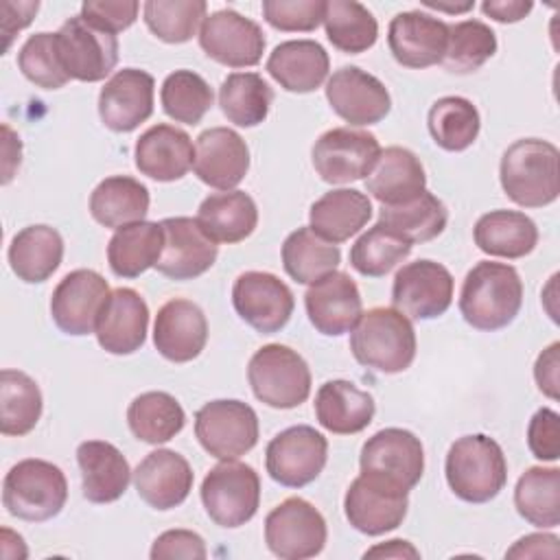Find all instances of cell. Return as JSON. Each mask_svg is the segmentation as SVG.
Segmentation results:
<instances>
[{"instance_id":"cell-1","label":"cell","mask_w":560,"mask_h":560,"mask_svg":"<svg viewBox=\"0 0 560 560\" xmlns=\"http://www.w3.org/2000/svg\"><path fill=\"white\" fill-rule=\"evenodd\" d=\"M523 304V280L508 262L481 260L464 278L459 313L468 326L492 332L512 324Z\"/></svg>"},{"instance_id":"cell-2","label":"cell","mask_w":560,"mask_h":560,"mask_svg":"<svg viewBox=\"0 0 560 560\" xmlns=\"http://www.w3.org/2000/svg\"><path fill=\"white\" fill-rule=\"evenodd\" d=\"M501 188L521 208H542L560 195V151L540 138L512 142L499 164Z\"/></svg>"},{"instance_id":"cell-3","label":"cell","mask_w":560,"mask_h":560,"mask_svg":"<svg viewBox=\"0 0 560 560\" xmlns=\"http://www.w3.org/2000/svg\"><path fill=\"white\" fill-rule=\"evenodd\" d=\"M416 330L394 306H374L361 313L350 330V352L363 368L381 374L405 372L416 359Z\"/></svg>"},{"instance_id":"cell-4","label":"cell","mask_w":560,"mask_h":560,"mask_svg":"<svg viewBox=\"0 0 560 560\" xmlns=\"http://www.w3.org/2000/svg\"><path fill=\"white\" fill-rule=\"evenodd\" d=\"M446 483L466 503H488L508 481V462L497 440L483 433L457 438L444 462Z\"/></svg>"},{"instance_id":"cell-5","label":"cell","mask_w":560,"mask_h":560,"mask_svg":"<svg viewBox=\"0 0 560 560\" xmlns=\"http://www.w3.org/2000/svg\"><path fill=\"white\" fill-rule=\"evenodd\" d=\"M68 501V481L59 466L46 459H22L4 475L2 503L15 518L44 523L55 518Z\"/></svg>"},{"instance_id":"cell-6","label":"cell","mask_w":560,"mask_h":560,"mask_svg":"<svg viewBox=\"0 0 560 560\" xmlns=\"http://www.w3.org/2000/svg\"><path fill=\"white\" fill-rule=\"evenodd\" d=\"M247 381L254 396L273 409H295L311 394L308 363L282 343H267L252 354Z\"/></svg>"},{"instance_id":"cell-7","label":"cell","mask_w":560,"mask_h":560,"mask_svg":"<svg viewBox=\"0 0 560 560\" xmlns=\"http://www.w3.org/2000/svg\"><path fill=\"white\" fill-rule=\"evenodd\" d=\"M201 503L210 521L234 529L249 523L260 505V477L243 462L223 459L201 481Z\"/></svg>"},{"instance_id":"cell-8","label":"cell","mask_w":560,"mask_h":560,"mask_svg":"<svg viewBox=\"0 0 560 560\" xmlns=\"http://www.w3.org/2000/svg\"><path fill=\"white\" fill-rule=\"evenodd\" d=\"M258 433V416L243 400H210L195 413V435L201 448L221 462L249 453Z\"/></svg>"},{"instance_id":"cell-9","label":"cell","mask_w":560,"mask_h":560,"mask_svg":"<svg viewBox=\"0 0 560 560\" xmlns=\"http://www.w3.org/2000/svg\"><path fill=\"white\" fill-rule=\"evenodd\" d=\"M328 538L322 512L302 497H289L265 518L267 549L280 560H306L322 553Z\"/></svg>"},{"instance_id":"cell-10","label":"cell","mask_w":560,"mask_h":560,"mask_svg":"<svg viewBox=\"0 0 560 560\" xmlns=\"http://www.w3.org/2000/svg\"><path fill=\"white\" fill-rule=\"evenodd\" d=\"M381 151L374 133L352 127H332L315 140L311 160L326 184H350L365 179L374 171Z\"/></svg>"},{"instance_id":"cell-11","label":"cell","mask_w":560,"mask_h":560,"mask_svg":"<svg viewBox=\"0 0 560 560\" xmlns=\"http://www.w3.org/2000/svg\"><path fill=\"white\" fill-rule=\"evenodd\" d=\"M328 459V440L308 424L273 435L265 448L269 477L284 488H304L319 477Z\"/></svg>"},{"instance_id":"cell-12","label":"cell","mask_w":560,"mask_h":560,"mask_svg":"<svg viewBox=\"0 0 560 560\" xmlns=\"http://www.w3.org/2000/svg\"><path fill=\"white\" fill-rule=\"evenodd\" d=\"M359 466L363 475L383 479L402 490L418 486L424 472V448L420 438L400 427L376 431L361 448Z\"/></svg>"},{"instance_id":"cell-13","label":"cell","mask_w":560,"mask_h":560,"mask_svg":"<svg viewBox=\"0 0 560 560\" xmlns=\"http://www.w3.org/2000/svg\"><path fill=\"white\" fill-rule=\"evenodd\" d=\"M455 280L451 271L435 260L422 258L402 265L392 284V304L409 319H435L453 302Z\"/></svg>"},{"instance_id":"cell-14","label":"cell","mask_w":560,"mask_h":560,"mask_svg":"<svg viewBox=\"0 0 560 560\" xmlns=\"http://www.w3.org/2000/svg\"><path fill=\"white\" fill-rule=\"evenodd\" d=\"M55 35L61 63L70 79L96 83L118 63L116 35L88 24L81 15L68 18Z\"/></svg>"},{"instance_id":"cell-15","label":"cell","mask_w":560,"mask_h":560,"mask_svg":"<svg viewBox=\"0 0 560 560\" xmlns=\"http://www.w3.org/2000/svg\"><path fill=\"white\" fill-rule=\"evenodd\" d=\"M407 490L363 472L348 486L343 497L348 523L365 536H381L400 527L407 516Z\"/></svg>"},{"instance_id":"cell-16","label":"cell","mask_w":560,"mask_h":560,"mask_svg":"<svg viewBox=\"0 0 560 560\" xmlns=\"http://www.w3.org/2000/svg\"><path fill=\"white\" fill-rule=\"evenodd\" d=\"M232 304L238 317L262 335L282 330L295 308L293 291L269 271H245L234 280Z\"/></svg>"},{"instance_id":"cell-17","label":"cell","mask_w":560,"mask_h":560,"mask_svg":"<svg viewBox=\"0 0 560 560\" xmlns=\"http://www.w3.org/2000/svg\"><path fill=\"white\" fill-rule=\"evenodd\" d=\"M265 44L262 28L232 9L206 15L199 28L201 50L212 61L228 68H252L260 63Z\"/></svg>"},{"instance_id":"cell-18","label":"cell","mask_w":560,"mask_h":560,"mask_svg":"<svg viewBox=\"0 0 560 560\" xmlns=\"http://www.w3.org/2000/svg\"><path fill=\"white\" fill-rule=\"evenodd\" d=\"M109 293L107 280L94 269H74L66 273L50 298L55 326L72 337L94 332Z\"/></svg>"},{"instance_id":"cell-19","label":"cell","mask_w":560,"mask_h":560,"mask_svg":"<svg viewBox=\"0 0 560 560\" xmlns=\"http://www.w3.org/2000/svg\"><path fill=\"white\" fill-rule=\"evenodd\" d=\"M326 101L339 118L354 127L376 125L392 109L385 83L359 66H341L328 77Z\"/></svg>"},{"instance_id":"cell-20","label":"cell","mask_w":560,"mask_h":560,"mask_svg":"<svg viewBox=\"0 0 560 560\" xmlns=\"http://www.w3.org/2000/svg\"><path fill=\"white\" fill-rule=\"evenodd\" d=\"M155 79L140 68L116 70L98 94L101 122L116 131L129 133L153 114Z\"/></svg>"},{"instance_id":"cell-21","label":"cell","mask_w":560,"mask_h":560,"mask_svg":"<svg viewBox=\"0 0 560 560\" xmlns=\"http://www.w3.org/2000/svg\"><path fill=\"white\" fill-rule=\"evenodd\" d=\"M164 247L155 269L171 280H192L206 273L219 254V245L192 217H166L160 221Z\"/></svg>"},{"instance_id":"cell-22","label":"cell","mask_w":560,"mask_h":560,"mask_svg":"<svg viewBox=\"0 0 560 560\" xmlns=\"http://www.w3.org/2000/svg\"><path fill=\"white\" fill-rule=\"evenodd\" d=\"M308 322L326 337H339L354 328L363 313L357 282L346 271H330L304 293Z\"/></svg>"},{"instance_id":"cell-23","label":"cell","mask_w":560,"mask_h":560,"mask_svg":"<svg viewBox=\"0 0 560 560\" xmlns=\"http://www.w3.org/2000/svg\"><path fill=\"white\" fill-rule=\"evenodd\" d=\"M448 44V24L424 13H396L387 28V46L394 59L413 70L442 63Z\"/></svg>"},{"instance_id":"cell-24","label":"cell","mask_w":560,"mask_h":560,"mask_svg":"<svg viewBox=\"0 0 560 560\" xmlns=\"http://www.w3.org/2000/svg\"><path fill=\"white\" fill-rule=\"evenodd\" d=\"M195 175L210 188L234 190L249 171V147L230 127H210L195 142Z\"/></svg>"},{"instance_id":"cell-25","label":"cell","mask_w":560,"mask_h":560,"mask_svg":"<svg viewBox=\"0 0 560 560\" xmlns=\"http://www.w3.org/2000/svg\"><path fill=\"white\" fill-rule=\"evenodd\" d=\"M192 481L195 472L188 459L171 448L151 451L133 470L138 497L162 512L182 505L192 490Z\"/></svg>"},{"instance_id":"cell-26","label":"cell","mask_w":560,"mask_h":560,"mask_svg":"<svg viewBox=\"0 0 560 560\" xmlns=\"http://www.w3.org/2000/svg\"><path fill=\"white\" fill-rule=\"evenodd\" d=\"M206 341L208 319L195 302L173 298L160 306L153 324V346L166 361L188 363L201 354Z\"/></svg>"},{"instance_id":"cell-27","label":"cell","mask_w":560,"mask_h":560,"mask_svg":"<svg viewBox=\"0 0 560 560\" xmlns=\"http://www.w3.org/2000/svg\"><path fill=\"white\" fill-rule=\"evenodd\" d=\"M149 328V306L144 298L129 287H118L109 293L98 322L96 341L109 354H133L144 346Z\"/></svg>"},{"instance_id":"cell-28","label":"cell","mask_w":560,"mask_h":560,"mask_svg":"<svg viewBox=\"0 0 560 560\" xmlns=\"http://www.w3.org/2000/svg\"><path fill=\"white\" fill-rule=\"evenodd\" d=\"M136 168L155 182L182 179L195 162V147L190 136L173 125H153L133 147Z\"/></svg>"},{"instance_id":"cell-29","label":"cell","mask_w":560,"mask_h":560,"mask_svg":"<svg viewBox=\"0 0 560 560\" xmlns=\"http://www.w3.org/2000/svg\"><path fill=\"white\" fill-rule=\"evenodd\" d=\"M81 490L90 503H114L129 486L131 468L127 457L105 440H88L77 446Z\"/></svg>"},{"instance_id":"cell-30","label":"cell","mask_w":560,"mask_h":560,"mask_svg":"<svg viewBox=\"0 0 560 560\" xmlns=\"http://www.w3.org/2000/svg\"><path fill=\"white\" fill-rule=\"evenodd\" d=\"M265 68L282 90L308 94L328 79L330 57L315 39H289L271 50Z\"/></svg>"},{"instance_id":"cell-31","label":"cell","mask_w":560,"mask_h":560,"mask_svg":"<svg viewBox=\"0 0 560 560\" xmlns=\"http://www.w3.org/2000/svg\"><path fill=\"white\" fill-rule=\"evenodd\" d=\"M365 186L381 206L409 203L427 190L424 166L413 151L405 147H387L381 151Z\"/></svg>"},{"instance_id":"cell-32","label":"cell","mask_w":560,"mask_h":560,"mask_svg":"<svg viewBox=\"0 0 560 560\" xmlns=\"http://www.w3.org/2000/svg\"><path fill=\"white\" fill-rule=\"evenodd\" d=\"M376 413V402L370 392L354 383L335 378L326 381L315 394V418L335 435H352L368 429Z\"/></svg>"},{"instance_id":"cell-33","label":"cell","mask_w":560,"mask_h":560,"mask_svg":"<svg viewBox=\"0 0 560 560\" xmlns=\"http://www.w3.org/2000/svg\"><path fill=\"white\" fill-rule=\"evenodd\" d=\"M372 201L357 188H335L313 201L308 228L328 243H343L359 234L372 219Z\"/></svg>"},{"instance_id":"cell-34","label":"cell","mask_w":560,"mask_h":560,"mask_svg":"<svg viewBox=\"0 0 560 560\" xmlns=\"http://www.w3.org/2000/svg\"><path fill=\"white\" fill-rule=\"evenodd\" d=\"M472 238L483 254L516 260L534 252L538 228L525 212L499 208L477 219Z\"/></svg>"},{"instance_id":"cell-35","label":"cell","mask_w":560,"mask_h":560,"mask_svg":"<svg viewBox=\"0 0 560 560\" xmlns=\"http://www.w3.org/2000/svg\"><path fill=\"white\" fill-rule=\"evenodd\" d=\"M197 221L214 243L232 245L254 234L258 208L245 190L212 192L199 203Z\"/></svg>"},{"instance_id":"cell-36","label":"cell","mask_w":560,"mask_h":560,"mask_svg":"<svg viewBox=\"0 0 560 560\" xmlns=\"http://www.w3.org/2000/svg\"><path fill=\"white\" fill-rule=\"evenodd\" d=\"M11 271L28 282L37 284L48 280L61 265L63 238L61 234L44 223L22 228L9 245L7 252Z\"/></svg>"},{"instance_id":"cell-37","label":"cell","mask_w":560,"mask_h":560,"mask_svg":"<svg viewBox=\"0 0 560 560\" xmlns=\"http://www.w3.org/2000/svg\"><path fill=\"white\" fill-rule=\"evenodd\" d=\"M149 188L129 175H112L96 184L90 195V214L103 228H122L144 221L149 212Z\"/></svg>"},{"instance_id":"cell-38","label":"cell","mask_w":560,"mask_h":560,"mask_svg":"<svg viewBox=\"0 0 560 560\" xmlns=\"http://www.w3.org/2000/svg\"><path fill=\"white\" fill-rule=\"evenodd\" d=\"M164 247V230L155 221L118 228L107 243V262L118 278H138L155 267Z\"/></svg>"},{"instance_id":"cell-39","label":"cell","mask_w":560,"mask_h":560,"mask_svg":"<svg viewBox=\"0 0 560 560\" xmlns=\"http://www.w3.org/2000/svg\"><path fill=\"white\" fill-rule=\"evenodd\" d=\"M127 424L140 442L164 444L184 429L186 413L168 392H144L129 402Z\"/></svg>"},{"instance_id":"cell-40","label":"cell","mask_w":560,"mask_h":560,"mask_svg":"<svg viewBox=\"0 0 560 560\" xmlns=\"http://www.w3.org/2000/svg\"><path fill=\"white\" fill-rule=\"evenodd\" d=\"M341 249L324 241L311 228L293 230L282 243V267L298 284H313L330 271H337Z\"/></svg>"},{"instance_id":"cell-41","label":"cell","mask_w":560,"mask_h":560,"mask_svg":"<svg viewBox=\"0 0 560 560\" xmlns=\"http://www.w3.org/2000/svg\"><path fill=\"white\" fill-rule=\"evenodd\" d=\"M44 398L39 385L20 370L0 372V433L22 438L42 418Z\"/></svg>"},{"instance_id":"cell-42","label":"cell","mask_w":560,"mask_h":560,"mask_svg":"<svg viewBox=\"0 0 560 560\" xmlns=\"http://www.w3.org/2000/svg\"><path fill=\"white\" fill-rule=\"evenodd\" d=\"M514 505L529 525L556 527L560 523V468H527L516 481Z\"/></svg>"},{"instance_id":"cell-43","label":"cell","mask_w":560,"mask_h":560,"mask_svg":"<svg viewBox=\"0 0 560 560\" xmlns=\"http://www.w3.org/2000/svg\"><path fill=\"white\" fill-rule=\"evenodd\" d=\"M273 103V90L258 72H232L219 88V107L236 127L260 125Z\"/></svg>"},{"instance_id":"cell-44","label":"cell","mask_w":560,"mask_h":560,"mask_svg":"<svg viewBox=\"0 0 560 560\" xmlns=\"http://www.w3.org/2000/svg\"><path fill=\"white\" fill-rule=\"evenodd\" d=\"M427 125L433 142L451 153L466 151L479 136L481 116L472 101L464 96H442L438 98L429 114Z\"/></svg>"},{"instance_id":"cell-45","label":"cell","mask_w":560,"mask_h":560,"mask_svg":"<svg viewBox=\"0 0 560 560\" xmlns=\"http://www.w3.org/2000/svg\"><path fill=\"white\" fill-rule=\"evenodd\" d=\"M324 28L328 42L346 52L359 55L372 48L378 39L376 18L354 0H328L324 11Z\"/></svg>"},{"instance_id":"cell-46","label":"cell","mask_w":560,"mask_h":560,"mask_svg":"<svg viewBox=\"0 0 560 560\" xmlns=\"http://www.w3.org/2000/svg\"><path fill=\"white\" fill-rule=\"evenodd\" d=\"M378 221L389 230H394L396 234H400L411 245H416V243L433 241L444 232L448 221V210L435 195L424 190L420 197H416L409 203L381 206Z\"/></svg>"},{"instance_id":"cell-47","label":"cell","mask_w":560,"mask_h":560,"mask_svg":"<svg viewBox=\"0 0 560 560\" xmlns=\"http://www.w3.org/2000/svg\"><path fill=\"white\" fill-rule=\"evenodd\" d=\"M411 247L409 241L378 221L350 247V265L361 276L381 278L398 267L411 254Z\"/></svg>"},{"instance_id":"cell-48","label":"cell","mask_w":560,"mask_h":560,"mask_svg":"<svg viewBox=\"0 0 560 560\" xmlns=\"http://www.w3.org/2000/svg\"><path fill=\"white\" fill-rule=\"evenodd\" d=\"M497 52V35L481 20L448 24V44L442 66L453 74L477 72Z\"/></svg>"},{"instance_id":"cell-49","label":"cell","mask_w":560,"mask_h":560,"mask_svg":"<svg viewBox=\"0 0 560 560\" xmlns=\"http://www.w3.org/2000/svg\"><path fill=\"white\" fill-rule=\"evenodd\" d=\"M160 101L164 114L175 122L199 125L210 112L214 94L201 74L192 70H175L164 79Z\"/></svg>"},{"instance_id":"cell-50","label":"cell","mask_w":560,"mask_h":560,"mask_svg":"<svg viewBox=\"0 0 560 560\" xmlns=\"http://www.w3.org/2000/svg\"><path fill=\"white\" fill-rule=\"evenodd\" d=\"M147 28L166 44H184L195 37L208 15L203 0H149L142 7Z\"/></svg>"},{"instance_id":"cell-51","label":"cell","mask_w":560,"mask_h":560,"mask_svg":"<svg viewBox=\"0 0 560 560\" xmlns=\"http://www.w3.org/2000/svg\"><path fill=\"white\" fill-rule=\"evenodd\" d=\"M18 68L31 83L44 90H59L70 81L59 57L55 33L44 31L31 35L18 52Z\"/></svg>"},{"instance_id":"cell-52","label":"cell","mask_w":560,"mask_h":560,"mask_svg":"<svg viewBox=\"0 0 560 560\" xmlns=\"http://www.w3.org/2000/svg\"><path fill=\"white\" fill-rule=\"evenodd\" d=\"M324 0H265L262 18L284 33H311L324 22Z\"/></svg>"},{"instance_id":"cell-53","label":"cell","mask_w":560,"mask_h":560,"mask_svg":"<svg viewBox=\"0 0 560 560\" xmlns=\"http://www.w3.org/2000/svg\"><path fill=\"white\" fill-rule=\"evenodd\" d=\"M138 11H140V4L136 0H118V2L90 0V2L81 4L79 15L88 24L116 35L136 22Z\"/></svg>"},{"instance_id":"cell-54","label":"cell","mask_w":560,"mask_h":560,"mask_svg":"<svg viewBox=\"0 0 560 560\" xmlns=\"http://www.w3.org/2000/svg\"><path fill=\"white\" fill-rule=\"evenodd\" d=\"M527 446L540 462L560 457V416L549 407H540L527 424Z\"/></svg>"},{"instance_id":"cell-55","label":"cell","mask_w":560,"mask_h":560,"mask_svg":"<svg viewBox=\"0 0 560 560\" xmlns=\"http://www.w3.org/2000/svg\"><path fill=\"white\" fill-rule=\"evenodd\" d=\"M149 556L153 560H166V558H190V560H203L208 556L206 542L197 532L190 529H166L162 532L153 545Z\"/></svg>"},{"instance_id":"cell-56","label":"cell","mask_w":560,"mask_h":560,"mask_svg":"<svg viewBox=\"0 0 560 560\" xmlns=\"http://www.w3.org/2000/svg\"><path fill=\"white\" fill-rule=\"evenodd\" d=\"M558 352H560V343L553 341L549 348H545L536 363H534V378H536V385L538 389L549 396L551 400H558V372H560V359H558Z\"/></svg>"},{"instance_id":"cell-57","label":"cell","mask_w":560,"mask_h":560,"mask_svg":"<svg viewBox=\"0 0 560 560\" xmlns=\"http://www.w3.org/2000/svg\"><path fill=\"white\" fill-rule=\"evenodd\" d=\"M558 542L556 534H527L505 551V558H558Z\"/></svg>"},{"instance_id":"cell-58","label":"cell","mask_w":560,"mask_h":560,"mask_svg":"<svg viewBox=\"0 0 560 560\" xmlns=\"http://www.w3.org/2000/svg\"><path fill=\"white\" fill-rule=\"evenodd\" d=\"M2 31H4V37H7V44H4V50H9L11 46V39L15 37V33H20L22 28H26L37 9H39V2H2Z\"/></svg>"},{"instance_id":"cell-59","label":"cell","mask_w":560,"mask_h":560,"mask_svg":"<svg viewBox=\"0 0 560 560\" xmlns=\"http://www.w3.org/2000/svg\"><path fill=\"white\" fill-rule=\"evenodd\" d=\"M532 9H534V4L529 0H486L481 4V11L488 18H492L494 22H503V24L521 22Z\"/></svg>"},{"instance_id":"cell-60","label":"cell","mask_w":560,"mask_h":560,"mask_svg":"<svg viewBox=\"0 0 560 560\" xmlns=\"http://www.w3.org/2000/svg\"><path fill=\"white\" fill-rule=\"evenodd\" d=\"M2 133H4V164H2L4 175H2V184H9L15 175V171L20 168L22 142H20V136H15L9 125H2Z\"/></svg>"},{"instance_id":"cell-61","label":"cell","mask_w":560,"mask_h":560,"mask_svg":"<svg viewBox=\"0 0 560 560\" xmlns=\"http://www.w3.org/2000/svg\"><path fill=\"white\" fill-rule=\"evenodd\" d=\"M363 558H420V551L409 540L394 538L368 549Z\"/></svg>"},{"instance_id":"cell-62","label":"cell","mask_w":560,"mask_h":560,"mask_svg":"<svg viewBox=\"0 0 560 560\" xmlns=\"http://www.w3.org/2000/svg\"><path fill=\"white\" fill-rule=\"evenodd\" d=\"M424 7H429V9H438V11H448V13H464V11L472 9V7H475V2H464V4H442V2L424 0Z\"/></svg>"}]
</instances>
